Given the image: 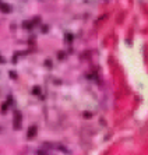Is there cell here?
<instances>
[{
  "instance_id": "cell-3",
  "label": "cell",
  "mask_w": 148,
  "mask_h": 155,
  "mask_svg": "<svg viewBox=\"0 0 148 155\" xmlns=\"http://www.w3.org/2000/svg\"><path fill=\"white\" fill-rule=\"evenodd\" d=\"M35 133H36V127H35V126H34V127H30V130H28V137H30V138L34 137Z\"/></svg>"
},
{
  "instance_id": "cell-1",
  "label": "cell",
  "mask_w": 148,
  "mask_h": 155,
  "mask_svg": "<svg viewBox=\"0 0 148 155\" xmlns=\"http://www.w3.org/2000/svg\"><path fill=\"white\" fill-rule=\"evenodd\" d=\"M20 126H21V113L15 112L14 113V129H20Z\"/></svg>"
},
{
  "instance_id": "cell-4",
  "label": "cell",
  "mask_w": 148,
  "mask_h": 155,
  "mask_svg": "<svg viewBox=\"0 0 148 155\" xmlns=\"http://www.w3.org/2000/svg\"><path fill=\"white\" fill-rule=\"evenodd\" d=\"M0 62H1V59H0Z\"/></svg>"
},
{
  "instance_id": "cell-2",
  "label": "cell",
  "mask_w": 148,
  "mask_h": 155,
  "mask_svg": "<svg viewBox=\"0 0 148 155\" xmlns=\"http://www.w3.org/2000/svg\"><path fill=\"white\" fill-rule=\"evenodd\" d=\"M0 10L3 11V13H10L11 7L9 6V4H6V3H1V4H0Z\"/></svg>"
}]
</instances>
